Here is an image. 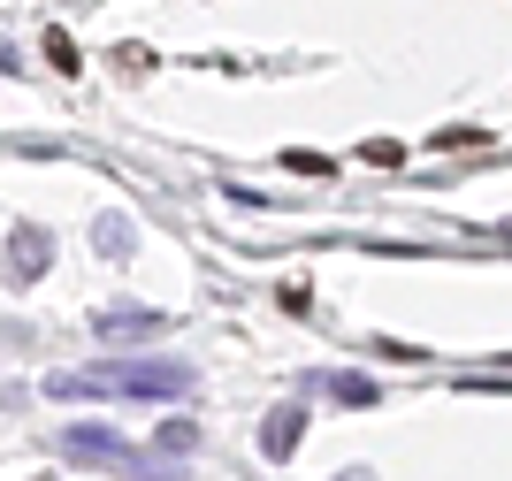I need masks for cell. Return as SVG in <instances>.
Returning a JSON list of instances; mask_svg holds the SVG:
<instances>
[{
  "label": "cell",
  "mask_w": 512,
  "mask_h": 481,
  "mask_svg": "<svg viewBox=\"0 0 512 481\" xmlns=\"http://www.w3.org/2000/svg\"><path fill=\"white\" fill-rule=\"evenodd\" d=\"M46 54H54V69H62V77H69V69H77V46H69L62 31H54V39H46Z\"/></svg>",
  "instance_id": "6da1fadb"
},
{
  "label": "cell",
  "mask_w": 512,
  "mask_h": 481,
  "mask_svg": "<svg viewBox=\"0 0 512 481\" xmlns=\"http://www.w3.org/2000/svg\"><path fill=\"white\" fill-rule=\"evenodd\" d=\"M367 161H375V168H398V161H406V146H390V138H375V146H367Z\"/></svg>",
  "instance_id": "7a4b0ae2"
}]
</instances>
